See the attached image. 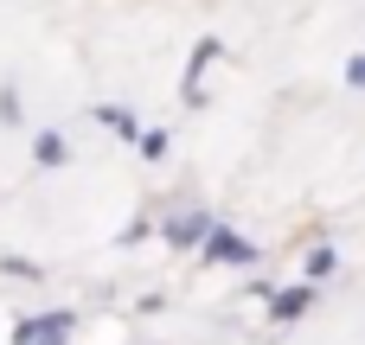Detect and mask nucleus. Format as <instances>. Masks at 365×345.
Wrapping results in <instances>:
<instances>
[{
  "mask_svg": "<svg viewBox=\"0 0 365 345\" xmlns=\"http://www.w3.org/2000/svg\"><path fill=\"white\" fill-rule=\"evenodd\" d=\"M38 160H45V166L64 160V141H58V134H38Z\"/></svg>",
  "mask_w": 365,
  "mask_h": 345,
  "instance_id": "nucleus-1",
  "label": "nucleus"
},
{
  "mask_svg": "<svg viewBox=\"0 0 365 345\" xmlns=\"http://www.w3.org/2000/svg\"><path fill=\"white\" fill-rule=\"evenodd\" d=\"M346 77H353V83H365V58H353V64H346Z\"/></svg>",
  "mask_w": 365,
  "mask_h": 345,
  "instance_id": "nucleus-2",
  "label": "nucleus"
}]
</instances>
